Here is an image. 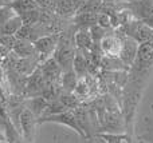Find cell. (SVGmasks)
<instances>
[{"mask_svg": "<svg viewBox=\"0 0 153 143\" xmlns=\"http://www.w3.org/2000/svg\"><path fill=\"white\" fill-rule=\"evenodd\" d=\"M101 50L108 58L118 59L122 54V47H124V42L120 39L118 36H111V35H106L102 36L100 40Z\"/></svg>", "mask_w": 153, "mask_h": 143, "instance_id": "obj_1", "label": "cell"}, {"mask_svg": "<svg viewBox=\"0 0 153 143\" xmlns=\"http://www.w3.org/2000/svg\"><path fill=\"white\" fill-rule=\"evenodd\" d=\"M23 20L19 15L12 16L11 19H8L1 27H0V34L3 35H10V36H15L18 34V31L23 27Z\"/></svg>", "mask_w": 153, "mask_h": 143, "instance_id": "obj_2", "label": "cell"}, {"mask_svg": "<svg viewBox=\"0 0 153 143\" xmlns=\"http://www.w3.org/2000/svg\"><path fill=\"white\" fill-rule=\"evenodd\" d=\"M133 13L141 20L153 15V0H136L133 4Z\"/></svg>", "mask_w": 153, "mask_h": 143, "instance_id": "obj_3", "label": "cell"}, {"mask_svg": "<svg viewBox=\"0 0 153 143\" xmlns=\"http://www.w3.org/2000/svg\"><path fill=\"white\" fill-rule=\"evenodd\" d=\"M10 5L13 10V12L19 16H22V15H24V13L30 12V11H34L38 8V3L35 1V0H15V1H12Z\"/></svg>", "mask_w": 153, "mask_h": 143, "instance_id": "obj_4", "label": "cell"}, {"mask_svg": "<svg viewBox=\"0 0 153 143\" xmlns=\"http://www.w3.org/2000/svg\"><path fill=\"white\" fill-rule=\"evenodd\" d=\"M34 44L38 51L47 54V52H51V51L55 48L56 39L54 36H42V37H39V39H36V42H35Z\"/></svg>", "mask_w": 153, "mask_h": 143, "instance_id": "obj_5", "label": "cell"}, {"mask_svg": "<svg viewBox=\"0 0 153 143\" xmlns=\"http://www.w3.org/2000/svg\"><path fill=\"white\" fill-rule=\"evenodd\" d=\"M74 42L79 48L83 50H90L93 44V39L90 36V34L87 31H78L74 36Z\"/></svg>", "mask_w": 153, "mask_h": 143, "instance_id": "obj_6", "label": "cell"}, {"mask_svg": "<svg viewBox=\"0 0 153 143\" xmlns=\"http://www.w3.org/2000/svg\"><path fill=\"white\" fill-rule=\"evenodd\" d=\"M74 0H58L56 3V10L61 15H69L74 11Z\"/></svg>", "mask_w": 153, "mask_h": 143, "instance_id": "obj_7", "label": "cell"}, {"mask_svg": "<svg viewBox=\"0 0 153 143\" xmlns=\"http://www.w3.org/2000/svg\"><path fill=\"white\" fill-rule=\"evenodd\" d=\"M32 44L28 42V40H16L15 44V51L19 52L20 55H27V52H31L32 51Z\"/></svg>", "mask_w": 153, "mask_h": 143, "instance_id": "obj_8", "label": "cell"}, {"mask_svg": "<svg viewBox=\"0 0 153 143\" xmlns=\"http://www.w3.org/2000/svg\"><path fill=\"white\" fill-rule=\"evenodd\" d=\"M16 13L13 12V10L11 8V5H1L0 7V27L3 26V24L5 23V21L8 20V19H11L12 16H15Z\"/></svg>", "mask_w": 153, "mask_h": 143, "instance_id": "obj_9", "label": "cell"}, {"mask_svg": "<svg viewBox=\"0 0 153 143\" xmlns=\"http://www.w3.org/2000/svg\"><path fill=\"white\" fill-rule=\"evenodd\" d=\"M75 20L82 24H95L97 23V15H94L91 12H83L76 16Z\"/></svg>", "mask_w": 153, "mask_h": 143, "instance_id": "obj_10", "label": "cell"}, {"mask_svg": "<svg viewBox=\"0 0 153 143\" xmlns=\"http://www.w3.org/2000/svg\"><path fill=\"white\" fill-rule=\"evenodd\" d=\"M97 26L101 28H108L111 26V16L109 13L101 12L97 15Z\"/></svg>", "mask_w": 153, "mask_h": 143, "instance_id": "obj_11", "label": "cell"}, {"mask_svg": "<svg viewBox=\"0 0 153 143\" xmlns=\"http://www.w3.org/2000/svg\"><path fill=\"white\" fill-rule=\"evenodd\" d=\"M143 21L144 24H146V26L149 27V28H152L153 29V15H149L148 18H145V19H143Z\"/></svg>", "mask_w": 153, "mask_h": 143, "instance_id": "obj_12", "label": "cell"}, {"mask_svg": "<svg viewBox=\"0 0 153 143\" xmlns=\"http://www.w3.org/2000/svg\"><path fill=\"white\" fill-rule=\"evenodd\" d=\"M5 1H10V4H11V3H12V1H15V0H5Z\"/></svg>", "mask_w": 153, "mask_h": 143, "instance_id": "obj_13", "label": "cell"}]
</instances>
